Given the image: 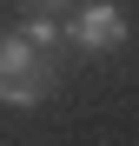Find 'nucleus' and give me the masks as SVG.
Listing matches in <instances>:
<instances>
[{"label": "nucleus", "mask_w": 139, "mask_h": 146, "mask_svg": "<svg viewBox=\"0 0 139 146\" xmlns=\"http://www.w3.org/2000/svg\"><path fill=\"white\" fill-rule=\"evenodd\" d=\"M53 46H60V27H46V20L0 33V106H40L53 93V80H60Z\"/></svg>", "instance_id": "f257e3e1"}, {"label": "nucleus", "mask_w": 139, "mask_h": 146, "mask_svg": "<svg viewBox=\"0 0 139 146\" xmlns=\"http://www.w3.org/2000/svg\"><path fill=\"white\" fill-rule=\"evenodd\" d=\"M66 40H73L80 53H119L132 40V20H126L119 0H86V7L66 20Z\"/></svg>", "instance_id": "f03ea898"}, {"label": "nucleus", "mask_w": 139, "mask_h": 146, "mask_svg": "<svg viewBox=\"0 0 139 146\" xmlns=\"http://www.w3.org/2000/svg\"><path fill=\"white\" fill-rule=\"evenodd\" d=\"M33 7H60V0H33Z\"/></svg>", "instance_id": "7ed1b4c3"}]
</instances>
